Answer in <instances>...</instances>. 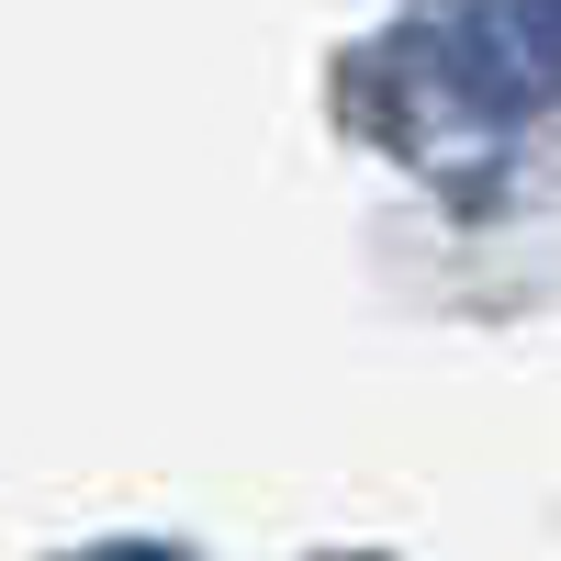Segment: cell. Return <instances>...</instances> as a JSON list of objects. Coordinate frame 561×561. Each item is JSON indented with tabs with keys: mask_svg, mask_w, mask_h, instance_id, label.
Instances as JSON below:
<instances>
[{
	"mask_svg": "<svg viewBox=\"0 0 561 561\" xmlns=\"http://www.w3.org/2000/svg\"><path fill=\"white\" fill-rule=\"evenodd\" d=\"M550 12H561V0H550Z\"/></svg>",
	"mask_w": 561,
	"mask_h": 561,
	"instance_id": "cell-1",
	"label": "cell"
}]
</instances>
